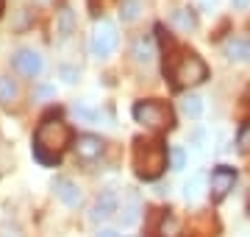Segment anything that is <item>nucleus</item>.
Masks as SVG:
<instances>
[{
	"mask_svg": "<svg viewBox=\"0 0 250 237\" xmlns=\"http://www.w3.org/2000/svg\"><path fill=\"white\" fill-rule=\"evenodd\" d=\"M56 95V87H47V84H39L34 90V98H53Z\"/></svg>",
	"mask_w": 250,
	"mask_h": 237,
	"instance_id": "26",
	"label": "nucleus"
},
{
	"mask_svg": "<svg viewBox=\"0 0 250 237\" xmlns=\"http://www.w3.org/2000/svg\"><path fill=\"white\" fill-rule=\"evenodd\" d=\"M233 184H236V170L228 167V165H220L211 170V198L214 201H223L228 192L233 190Z\"/></svg>",
	"mask_w": 250,
	"mask_h": 237,
	"instance_id": "6",
	"label": "nucleus"
},
{
	"mask_svg": "<svg viewBox=\"0 0 250 237\" xmlns=\"http://www.w3.org/2000/svg\"><path fill=\"white\" fill-rule=\"evenodd\" d=\"M120 210V198L114 190H100L95 204H92V220H106Z\"/></svg>",
	"mask_w": 250,
	"mask_h": 237,
	"instance_id": "9",
	"label": "nucleus"
},
{
	"mask_svg": "<svg viewBox=\"0 0 250 237\" xmlns=\"http://www.w3.org/2000/svg\"><path fill=\"white\" fill-rule=\"evenodd\" d=\"M36 6H50V3H53V0H34Z\"/></svg>",
	"mask_w": 250,
	"mask_h": 237,
	"instance_id": "29",
	"label": "nucleus"
},
{
	"mask_svg": "<svg viewBox=\"0 0 250 237\" xmlns=\"http://www.w3.org/2000/svg\"><path fill=\"white\" fill-rule=\"evenodd\" d=\"M233 3V9H248L250 6V0H231Z\"/></svg>",
	"mask_w": 250,
	"mask_h": 237,
	"instance_id": "28",
	"label": "nucleus"
},
{
	"mask_svg": "<svg viewBox=\"0 0 250 237\" xmlns=\"http://www.w3.org/2000/svg\"><path fill=\"white\" fill-rule=\"evenodd\" d=\"M245 109L250 112V92H248V95H245Z\"/></svg>",
	"mask_w": 250,
	"mask_h": 237,
	"instance_id": "30",
	"label": "nucleus"
},
{
	"mask_svg": "<svg viewBox=\"0 0 250 237\" xmlns=\"http://www.w3.org/2000/svg\"><path fill=\"white\" fill-rule=\"evenodd\" d=\"M203 176H192L187 184H184V195H187V201H195L197 195H200V187H203Z\"/></svg>",
	"mask_w": 250,
	"mask_h": 237,
	"instance_id": "21",
	"label": "nucleus"
},
{
	"mask_svg": "<svg viewBox=\"0 0 250 237\" xmlns=\"http://www.w3.org/2000/svg\"><path fill=\"white\" fill-rule=\"evenodd\" d=\"M14 67H17L22 75H28V78H36V75L42 73L45 62H42V56L36 53V50L22 47V50H17V53H14Z\"/></svg>",
	"mask_w": 250,
	"mask_h": 237,
	"instance_id": "8",
	"label": "nucleus"
},
{
	"mask_svg": "<svg viewBox=\"0 0 250 237\" xmlns=\"http://www.w3.org/2000/svg\"><path fill=\"white\" fill-rule=\"evenodd\" d=\"M75 31V14H72L70 9H62V11H56V34L62 39H67Z\"/></svg>",
	"mask_w": 250,
	"mask_h": 237,
	"instance_id": "14",
	"label": "nucleus"
},
{
	"mask_svg": "<svg viewBox=\"0 0 250 237\" xmlns=\"http://www.w3.org/2000/svg\"><path fill=\"white\" fill-rule=\"evenodd\" d=\"M3 6H6V0H0V14H3Z\"/></svg>",
	"mask_w": 250,
	"mask_h": 237,
	"instance_id": "31",
	"label": "nucleus"
},
{
	"mask_svg": "<svg viewBox=\"0 0 250 237\" xmlns=\"http://www.w3.org/2000/svg\"><path fill=\"white\" fill-rule=\"evenodd\" d=\"M72 148H75L78 159H83V162H95V159L103 154V140L95 137V134H81Z\"/></svg>",
	"mask_w": 250,
	"mask_h": 237,
	"instance_id": "10",
	"label": "nucleus"
},
{
	"mask_svg": "<svg viewBox=\"0 0 250 237\" xmlns=\"http://www.w3.org/2000/svg\"><path fill=\"white\" fill-rule=\"evenodd\" d=\"M181 112H184L187 118L197 120L200 115H203V100L197 98V95H187V98L181 100Z\"/></svg>",
	"mask_w": 250,
	"mask_h": 237,
	"instance_id": "16",
	"label": "nucleus"
},
{
	"mask_svg": "<svg viewBox=\"0 0 250 237\" xmlns=\"http://www.w3.org/2000/svg\"><path fill=\"white\" fill-rule=\"evenodd\" d=\"M134 120L147 128H170L172 126V109L164 100H139L134 106Z\"/></svg>",
	"mask_w": 250,
	"mask_h": 237,
	"instance_id": "4",
	"label": "nucleus"
},
{
	"mask_svg": "<svg viewBox=\"0 0 250 237\" xmlns=\"http://www.w3.org/2000/svg\"><path fill=\"white\" fill-rule=\"evenodd\" d=\"M139 11H142V3L139 0H123L120 3V20L123 23H134L139 17Z\"/></svg>",
	"mask_w": 250,
	"mask_h": 237,
	"instance_id": "17",
	"label": "nucleus"
},
{
	"mask_svg": "<svg viewBox=\"0 0 250 237\" xmlns=\"http://www.w3.org/2000/svg\"><path fill=\"white\" fill-rule=\"evenodd\" d=\"M98 237H120V235H117L114 229H100V232H98Z\"/></svg>",
	"mask_w": 250,
	"mask_h": 237,
	"instance_id": "27",
	"label": "nucleus"
},
{
	"mask_svg": "<svg viewBox=\"0 0 250 237\" xmlns=\"http://www.w3.org/2000/svg\"><path fill=\"white\" fill-rule=\"evenodd\" d=\"M156 235L159 237H181L184 235V229H181V220L172 215V212H164L159 220V226H156Z\"/></svg>",
	"mask_w": 250,
	"mask_h": 237,
	"instance_id": "13",
	"label": "nucleus"
},
{
	"mask_svg": "<svg viewBox=\"0 0 250 237\" xmlns=\"http://www.w3.org/2000/svg\"><path fill=\"white\" fill-rule=\"evenodd\" d=\"M59 75H62V81H64V84H75V81H78V67L62 64V67H59Z\"/></svg>",
	"mask_w": 250,
	"mask_h": 237,
	"instance_id": "23",
	"label": "nucleus"
},
{
	"mask_svg": "<svg viewBox=\"0 0 250 237\" xmlns=\"http://www.w3.org/2000/svg\"><path fill=\"white\" fill-rule=\"evenodd\" d=\"M50 187H53L56 198L62 201V204H67V207H72V210L81 207V198H83V195H81V187L72 182V179H67V176H56Z\"/></svg>",
	"mask_w": 250,
	"mask_h": 237,
	"instance_id": "7",
	"label": "nucleus"
},
{
	"mask_svg": "<svg viewBox=\"0 0 250 237\" xmlns=\"http://www.w3.org/2000/svg\"><path fill=\"white\" fill-rule=\"evenodd\" d=\"M172 25L181 28V31H192V28L197 25V20L189 9H175L172 11Z\"/></svg>",
	"mask_w": 250,
	"mask_h": 237,
	"instance_id": "15",
	"label": "nucleus"
},
{
	"mask_svg": "<svg viewBox=\"0 0 250 237\" xmlns=\"http://www.w3.org/2000/svg\"><path fill=\"white\" fill-rule=\"evenodd\" d=\"M70 140H72V131L64 120L45 118L34 134V156L42 165H56L59 156L64 154V148L70 145Z\"/></svg>",
	"mask_w": 250,
	"mask_h": 237,
	"instance_id": "1",
	"label": "nucleus"
},
{
	"mask_svg": "<svg viewBox=\"0 0 250 237\" xmlns=\"http://www.w3.org/2000/svg\"><path fill=\"white\" fill-rule=\"evenodd\" d=\"M187 165V151L184 148H170V167L172 170H181Z\"/></svg>",
	"mask_w": 250,
	"mask_h": 237,
	"instance_id": "22",
	"label": "nucleus"
},
{
	"mask_svg": "<svg viewBox=\"0 0 250 237\" xmlns=\"http://www.w3.org/2000/svg\"><path fill=\"white\" fill-rule=\"evenodd\" d=\"M131 56H134L139 64H150L156 59V47H153V39L150 37H136L134 45H131Z\"/></svg>",
	"mask_w": 250,
	"mask_h": 237,
	"instance_id": "11",
	"label": "nucleus"
},
{
	"mask_svg": "<svg viewBox=\"0 0 250 237\" xmlns=\"http://www.w3.org/2000/svg\"><path fill=\"white\" fill-rule=\"evenodd\" d=\"M89 47H92V53L98 56V59H106V56L114 53L117 50V28H114V23L100 20L98 25L92 28Z\"/></svg>",
	"mask_w": 250,
	"mask_h": 237,
	"instance_id": "5",
	"label": "nucleus"
},
{
	"mask_svg": "<svg viewBox=\"0 0 250 237\" xmlns=\"http://www.w3.org/2000/svg\"><path fill=\"white\" fill-rule=\"evenodd\" d=\"M72 115H75L81 123H100V112L89 109V106H72Z\"/></svg>",
	"mask_w": 250,
	"mask_h": 237,
	"instance_id": "20",
	"label": "nucleus"
},
{
	"mask_svg": "<svg viewBox=\"0 0 250 237\" xmlns=\"http://www.w3.org/2000/svg\"><path fill=\"white\" fill-rule=\"evenodd\" d=\"M14 98H17V84L3 75V78H0V103L9 106V103H14Z\"/></svg>",
	"mask_w": 250,
	"mask_h": 237,
	"instance_id": "18",
	"label": "nucleus"
},
{
	"mask_svg": "<svg viewBox=\"0 0 250 237\" xmlns=\"http://www.w3.org/2000/svg\"><path fill=\"white\" fill-rule=\"evenodd\" d=\"M167 156L170 151L164 148V142L156 137H136L134 142V167L136 176L145 179V182H153L164 173L167 167Z\"/></svg>",
	"mask_w": 250,
	"mask_h": 237,
	"instance_id": "2",
	"label": "nucleus"
},
{
	"mask_svg": "<svg viewBox=\"0 0 250 237\" xmlns=\"http://www.w3.org/2000/svg\"><path fill=\"white\" fill-rule=\"evenodd\" d=\"M236 145H239V151H250V123H245V126L239 128V134H236Z\"/></svg>",
	"mask_w": 250,
	"mask_h": 237,
	"instance_id": "24",
	"label": "nucleus"
},
{
	"mask_svg": "<svg viewBox=\"0 0 250 237\" xmlns=\"http://www.w3.org/2000/svg\"><path fill=\"white\" fill-rule=\"evenodd\" d=\"M225 56L231 62H250V39L233 37L225 42Z\"/></svg>",
	"mask_w": 250,
	"mask_h": 237,
	"instance_id": "12",
	"label": "nucleus"
},
{
	"mask_svg": "<svg viewBox=\"0 0 250 237\" xmlns=\"http://www.w3.org/2000/svg\"><path fill=\"white\" fill-rule=\"evenodd\" d=\"M170 78L175 87H195L208 78V67L195 50H184V53L170 64Z\"/></svg>",
	"mask_w": 250,
	"mask_h": 237,
	"instance_id": "3",
	"label": "nucleus"
},
{
	"mask_svg": "<svg viewBox=\"0 0 250 237\" xmlns=\"http://www.w3.org/2000/svg\"><path fill=\"white\" fill-rule=\"evenodd\" d=\"M86 3H89V11H92V14H103V11H106L111 3H114V0H86Z\"/></svg>",
	"mask_w": 250,
	"mask_h": 237,
	"instance_id": "25",
	"label": "nucleus"
},
{
	"mask_svg": "<svg viewBox=\"0 0 250 237\" xmlns=\"http://www.w3.org/2000/svg\"><path fill=\"white\" fill-rule=\"evenodd\" d=\"M139 218V201L136 195H128V207H123V226H131Z\"/></svg>",
	"mask_w": 250,
	"mask_h": 237,
	"instance_id": "19",
	"label": "nucleus"
}]
</instances>
